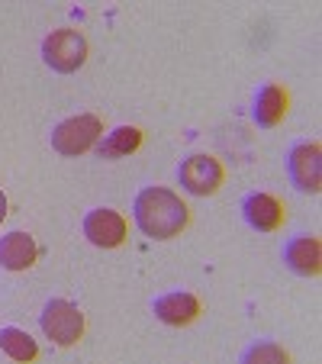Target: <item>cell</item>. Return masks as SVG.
Returning a JSON list of instances; mask_svg holds the SVG:
<instances>
[{
    "mask_svg": "<svg viewBox=\"0 0 322 364\" xmlns=\"http://www.w3.org/2000/svg\"><path fill=\"white\" fill-rule=\"evenodd\" d=\"M136 223L149 239H174L187 226V206L168 187H145L136 197Z\"/></svg>",
    "mask_w": 322,
    "mask_h": 364,
    "instance_id": "cell-1",
    "label": "cell"
},
{
    "mask_svg": "<svg viewBox=\"0 0 322 364\" xmlns=\"http://www.w3.org/2000/svg\"><path fill=\"white\" fill-rule=\"evenodd\" d=\"M42 58L55 71L71 75L87 58V39L77 29H55V33L45 36V42H42Z\"/></svg>",
    "mask_w": 322,
    "mask_h": 364,
    "instance_id": "cell-2",
    "label": "cell"
},
{
    "mask_svg": "<svg viewBox=\"0 0 322 364\" xmlns=\"http://www.w3.org/2000/svg\"><path fill=\"white\" fill-rule=\"evenodd\" d=\"M39 323L55 345H75L84 336V313L68 300H48Z\"/></svg>",
    "mask_w": 322,
    "mask_h": 364,
    "instance_id": "cell-3",
    "label": "cell"
},
{
    "mask_svg": "<svg viewBox=\"0 0 322 364\" xmlns=\"http://www.w3.org/2000/svg\"><path fill=\"white\" fill-rule=\"evenodd\" d=\"M103 123L94 117V113H81V117H71L65 123L55 126L52 132V149L62 151V155H81L90 145L100 139Z\"/></svg>",
    "mask_w": 322,
    "mask_h": 364,
    "instance_id": "cell-4",
    "label": "cell"
},
{
    "mask_svg": "<svg viewBox=\"0 0 322 364\" xmlns=\"http://www.w3.org/2000/svg\"><path fill=\"white\" fill-rule=\"evenodd\" d=\"M287 171L300 191L316 193L322 187V159H319V145L316 142H300L290 149Z\"/></svg>",
    "mask_w": 322,
    "mask_h": 364,
    "instance_id": "cell-5",
    "label": "cell"
},
{
    "mask_svg": "<svg viewBox=\"0 0 322 364\" xmlns=\"http://www.w3.org/2000/svg\"><path fill=\"white\" fill-rule=\"evenodd\" d=\"M181 184L187 187L197 197H206V193H216L222 184V168L213 155H190V159L181 165L178 171Z\"/></svg>",
    "mask_w": 322,
    "mask_h": 364,
    "instance_id": "cell-6",
    "label": "cell"
},
{
    "mask_svg": "<svg viewBox=\"0 0 322 364\" xmlns=\"http://www.w3.org/2000/svg\"><path fill=\"white\" fill-rule=\"evenodd\" d=\"M84 235L100 248H117L126 239V220L117 210H90L84 220Z\"/></svg>",
    "mask_w": 322,
    "mask_h": 364,
    "instance_id": "cell-7",
    "label": "cell"
},
{
    "mask_svg": "<svg viewBox=\"0 0 322 364\" xmlns=\"http://www.w3.org/2000/svg\"><path fill=\"white\" fill-rule=\"evenodd\" d=\"M197 313H200V303L193 294H181L178 290V294H165L155 300V316L168 326H187L197 319Z\"/></svg>",
    "mask_w": 322,
    "mask_h": 364,
    "instance_id": "cell-8",
    "label": "cell"
},
{
    "mask_svg": "<svg viewBox=\"0 0 322 364\" xmlns=\"http://www.w3.org/2000/svg\"><path fill=\"white\" fill-rule=\"evenodd\" d=\"M36 255L39 248H36L33 235L26 232H10L0 239V264L7 271H26L36 262Z\"/></svg>",
    "mask_w": 322,
    "mask_h": 364,
    "instance_id": "cell-9",
    "label": "cell"
},
{
    "mask_svg": "<svg viewBox=\"0 0 322 364\" xmlns=\"http://www.w3.org/2000/svg\"><path fill=\"white\" fill-rule=\"evenodd\" d=\"M245 220L248 226L261 229V232H271V229H277L284 223V206L271 193H252L245 200Z\"/></svg>",
    "mask_w": 322,
    "mask_h": 364,
    "instance_id": "cell-10",
    "label": "cell"
},
{
    "mask_svg": "<svg viewBox=\"0 0 322 364\" xmlns=\"http://www.w3.org/2000/svg\"><path fill=\"white\" fill-rule=\"evenodd\" d=\"M284 258H287V264L296 274H306V277L319 274V239H313V235H296V239L287 242Z\"/></svg>",
    "mask_w": 322,
    "mask_h": 364,
    "instance_id": "cell-11",
    "label": "cell"
},
{
    "mask_svg": "<svg viewBox=\"0 0 322 364\" xmlns=\"http://www.w3.org/2000/svg\"><path fill=\"white\" fill-rule=\"evenodd\" d=\"M284 113H287V94H284V87H277V84L261 87L258 100H254V119H258V126H277L284 119Z\"/></svg>",
    "mask_w": 322,
    "mask_h": 364,
    "instance_id": "cell-12",
    "label": "cell"
},
{
    "mask_svg": "<svg viewBox=\"0 0 322 364\" xmlns=\"http://www.w3.org/2000/svg\"><path fill=\"white\" fill-rule=\"evenodd\" d=\"M139 142H142V132L136 126H119V129L110 132V139H103L100 155L103 159H126L139 149Z\"/></svg>",
    "mask_w": 322,
    "mask_h": 364,
    "instance_id": "cell-13",
    "label": "cell"
},
{
    "mask_svg": "<svg viewBox=\"0 0 322 364\" xmlns=\"http://www.w3.org/2000/svg\"><path fill=\"white\" fill-rule=\"evenodd\" d=\"M0 348L7 351L10 358H16V361H33L39 355V345L33 342V336L23 329H14V326L0 329Z\"/></svg>",
    "mask_w": 322,
    "mask_h": 364,
    "instance_id": "cell-14",
    "label": "cell"
},
{
    "mask_svg": "<svg viewBox=\"0 0 322 364\" xmlns=\"http://www.w3.org/2000/svg\"><path fill=\"white\" fill-rule=\"evenodd\" d=\"M245 361H287V351L277 345H258L245 355Z\"/></svg>",
    "mask_w": 322,
    "mask_h": 364,
    "instance_id": "cell-15",
    "label": "cell"
},
{
    "mask_svg": "<svg viewBox=\"0 0 322 364\" xmlns=\"http://www.w3.org/2000/svg\"><path fill=\"white\" fill-rule=\"evenodd\" d=\"M4 216H7V197H4V191H0V223H4Z\"/></svg>",
    "mask_w": 322,
    "mask_h": 364,
    "instance_id": "cell-16",
    "label": "cell"
}]
</instances>
